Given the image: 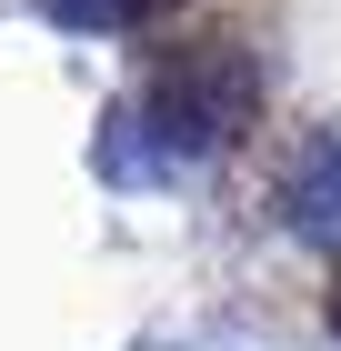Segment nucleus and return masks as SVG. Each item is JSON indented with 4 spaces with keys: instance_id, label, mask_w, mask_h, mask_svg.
Listing matches in <instances>:
<instances>
[{
    "instance_id": "f03ea898",
    "label": "nucleus",
    "mask_w": 341,
    "mask_h": 351,
    "mask_svg": "<svg viewBox=\"0 0 341 351\" xmlns=\"http://www.w3.org/2000/svg\"><path fill=\"white\" fill-rule=\"evenodd\" d=\"M281 221L301 241H341V141H301V161L281 181Z\"/></svg>"
},
{
    "instance_id": "20e7f679",
    "label": "nucleus",
    "mask_w": 341,
    "mask_h": 351,
    "mask_svg": "<svg viewBox=\"0 0 341 351\" xmlns=\"http://www.w3.org/2000/svg\"><path fill=\"white\" fill-rule=\"evenodd\" d=\"M321 322H331V341H341V271H331V301H321Z\"/></svg>"
},
{
    "instance_id": "f257e3e1",
    "label": "nucleus",
    "mask_w": 341,
    "mask_h": 351,
    "mask_svg": "<svg viewBox=\"0 0 341 351\" xmlns=\"http://www.w3.org/2000/svg\"><path fill=\"white\" fill-rule=\"evenodd\" d=\"M251 110H261V60L241 51V40H191V51H171L151 71V131H161L171 161L221 151Z\"/></svg>"
},
{
    "instance_id": "7ed1b4c3",
    "label": "nucleus",
    "mask_w": 341,
    "mask_h": 351,
    "mask_svg": "<svg viewBox=\"0 0 341 351\" xmlns=\"http://www.w3.org/2000/svg\"><path fill=\"white\" fill-rule=\"evenodd\" d=\"M60 21H80V30H141L151 10H171V0H51Z\"/></svg>"
}]
</instances>
